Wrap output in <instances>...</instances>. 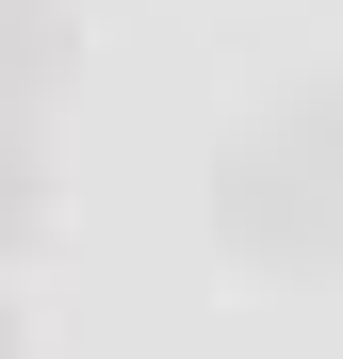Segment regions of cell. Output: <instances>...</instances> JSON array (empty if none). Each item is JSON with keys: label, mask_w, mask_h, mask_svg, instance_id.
Here are the masks:
<instances>
[{"label": "cell", "mask_w": 343, "mask_h": 359, "mask_svg": "<svg viewBox=\"0 0 343 359\" xmlns=\"http://www.w3.org/2000/svg\"><path fill=\"white\" fill-rule=\"evenodd\" d=\"M213 229L246 262H343V131H327L311 98L262 114V131L213 163Z\"/></svg>", "instance_id": "1"}, {"label": "cell", "mask_w": 343, "mask_h": 359, "mask_svg": "<svg viewBox=\"0 0 343 359\" xmlns=\"http://www.w3.org/2000/svg\"><path fill=\"white\" fill-rule=\"evenodd\" d=\"M49 49H66V33H49V0H0V114L49 98Z\"/></svg>", "instance_id": "2"}, {"label": "cell", "mask_w": 343, "mask_h": 359, "mask_svg": "<svg viewBox=\"0 0 343 359\" xmlns=\"http://www.w3.org/2000/svg\"><path fill=\"white\" fill-rule=\"evenodd\" d=\"M33 229V114H0V245Z\"/></svg>", "instance_id": "3"}, {"label": "cell", "mask_w": 343, "mask_h": 359, "mask_svg": "<svg viewBox=\"0 0 343 359\" xmlns=\"http://www.w3.org/2000/svg\"><path fill=\"white\" fill-rule=\"evenodd\" d=\"M0 359H17V311H0Z\"/></svg>", "instance_id": "4"}]
</instances>
